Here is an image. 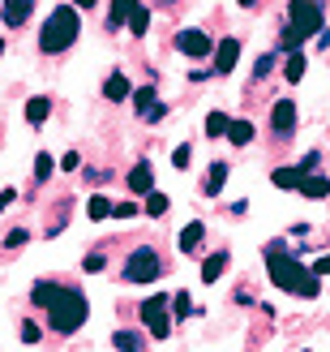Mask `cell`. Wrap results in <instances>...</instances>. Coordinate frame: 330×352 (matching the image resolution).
Instances as JSON below:
<instances>
[{
  "instance_id": "obj_1",
  "label": "cell",
  "mask_w": 330,
  "mask_h": 352,
  "mask_svg": "<svg viewBox=\"0 0 330 352\" xmlns=\"http://www.w3.org/2000/svg\"><path fill=\"white\" fill-rule=\"evenodd\" d=\"M30 301L47 309V322H51V331H60V336H73V331L86 322V296H82L78 288H60V284H34Z\"/></svg>"
},
{
  "instance_id": "obj_2",
  "label": "cell",
  "mask_w": 330,
  "mask_h": 352,
  "mask_svg": "<svg viewBox=\"0 0 330 352\" xmlns=\"http://www.w3.org/2000/svg\"><path fill=\"white\" fill-rule=\"evenodd\" d=\"M266 271H270V284L283 288V292H296V296H318L322 292L318 275L305 271L300 262L292 254H283V250H266Z\"/></svg>"
},
{
  "instance_id": "obj_3",
  "label": "cell",
  "mask_w": 330,
  "mask_h": 352,
  "mask_svg": "<svg viewBox=\"0 0 330 352\" xmlns=\"http://www.w3.org/2000/svg\"><path fill=\"white\" fill-rule=\"evenodd\" d=\"M326 26V13H322V0H292V9H287V30H283V39H279V47L287 52H296L309 34H318Z\"/></svg>"
},
{
  "instance_id": "obj_4",
  "label": "cell",
  "mask_w": 330,
  "mask_h": 352,
  "mask_svg": "<svg viewBox=\"0 0 330 352\" xmlns=\"http://www.w3.org/2000/svg\"><path fill=\"white\" fill-rule=\"evenodd\" d=\"M78 9H51V17L43 22V34H39V47L43 52H64L69 43H78Z\"/></svg>"
},
{
  "instance_id": "obj_5",
  "label": "cell",
  "mask_w": 330,
  "mask_h": 352,
  "mask_svg": "<svg viewBox=\"0 0 330 352\" xmlns=\"http://www.w3.org/2000/svg\"><path fill=\"white\" fill-rule=\"evenodd\" d=\"M163 262L154 250H133L129 262H125V284H150V279H159Z\"/></svg>"
},
{
  "instance_id": "obj_6",
  "label": "cell",
  "mask_w": 330,
  "mask_h": 352,
  "mask_svg": "<svg viewBox=\"0 0 330 352\" xmlns=\"http://www.w3.org/2000/svg\"><path fill=\"white\" fill-rule=\"evenodd\" d=\"M142 318H146L154 340H167L172 336V327H167V296H150V301L142 305Z\"/></svg>"
},
{
  "instance_id": "obj_7",
  "label": "cell",
  "mask_w": 330,
  "mask_h": 352,
  "mask_svg": "<svg viewBox=\"0 0 330 352\" xmlns=\"http://www.w3.org/2000/svg\"><path fill=\"white\" fill-rule=\"evenodd\" d=\"M176 47L185 52V56H193V60H202V56H211V52H215V43L206 39L202 30H180L176 34Z\"/></svg>"
},
{
  "instance_id": "obj_8",
  "label": "cell",
  "mask_w": 330,
  "mask_h": 352,
  "mask_svg": "<svg viewBox=\"0 0 330 352\" xmlns=\"http://www.w3.org/2000/svg\"><path fill=\"white\" fill-rule=\"evenodd\" d=\"M270 125H274V133H279V138H287L292 129H296V103L279 99V103H274V112H270Z\"/></svg>"
},
{
  "instance_id": "obj_9",
  "label": "cell",
  "mask_w": 330,
  "mask_h": 352,
  "mask_svg": "<svg viewBox=\"0 0 330 352\" xmlns=\"http://www.w3.org/2000/svg\"><path fill=\"white\" fill-rule=\"evenodd\" d=\"M236 60H240V39H223L215 47V74H232Z\"/></svg>"
},
{
  "instance_id": "obj_10",
  "label": "cell",
  "mask_w": 330,
  "mask_h": 352,
  "mask_svg": "<svg viewBox=\"0 0 330 352\" xmlns=\"http://www.w3.org/2000/svg\"><path fill=\"white\" fill-rule=\"evenodd\" d=\"M30 9H34V0H5V5H0V17H5L9 26H22L30 17Z\"/></svg>"
},
{
  "instance_id": "obj_11",
  "label": "cell",
  "mask_w": 330,
  "mask_h": 352,
  "mask_svg": "<svg viewBox=\"0 0 330 352\" xmlns=\"http://www.w3.org/2000/svg\"><path fill=\"white\" fill-rule=\"evenodd\" d=\"M129 193H154V168L150 164H137L129 172Z\"/></svg>"
},
{
  "instance_id": "obj_12",
  "label": "cell",
  "mask_w": 330,
  "mask_h": 352,
  "mask_svg": "<svg viewBox=\"0 0 330 352\" xmlns=\"http://www.w3.org/2000/svg\"><path fill=\"white\" fill-rule=\"evenodd\" d=\"M296 189L305 193V198H326V193H330V181H326L322 172H309V176H300Z\"/></svg>"
},
{
  "instance_id": "obj_13",
  "label": "cell",
  "mask_w": 330,
  "mask_h": 352,
  "mask_svg": "<svg viewBox=\"0 0 330 352\" xmlns=\"http://www.w3.org/2000/svg\"><path fill=\"white\" fill-rule=\"evenodd\" d=\"M223 185H228V164H211V172H206V181H202V189L211 193H223Z\"/></svg>"
},
{
  "instance_id": "obj_14",
  "label": "cell",
  "mask_w": 330,
  "mask_h": 352,
  "mask_svg": "<svg viewBox=\"0 0 330 352\" xmlns=\"http://www.w3.org/2000/svg\"><path fill=\"white\" fill-rule=\"evenodd\" d=\"M202 236H206V228H202V223L193 219V223H189L185 232H180V241H176V245H180V254H198V245H202Z\"/></svg>"
},
{
  "instance_id": "obj_15",
  "label": "cell",
  "mask_w": 330,
  "mask_h": 352,
  "mask_svg": "<svg viewBox=\"0 0 330 352\" xmlns=\"http://www.w3.org/2000/svg\"><path fill=\"white\" fill-rule=\"evenodd\" d=\"M253 120H232V125H228V138H232V146H249L253 142Z\"/></svg>"
},
{
  "instance_id": "obj_16",
  "label": "cell",
  "mask_w": 330,
  "mask_h": 352,
  "mask_svg": "<svg viewBox=\"0 0 330 352\" xmlns=\"http://www.w3.org/2000/svg\"><path fill=\"white\" fill-rule=\"evenodd\" d=\"M103 95H108L112 103H116V99H129V78H125V74H112L108 82H103Z\"/></svg>"
},
{
  "instance_id": "obj_17",
  "label": "cell",
  "mask_w": 330,
  "mask_h": 352,
  "mask_svg": "<svg viewBox=\"0 0 330 352\" xmlns=\"http://www.w3.org/2000/svg\"><path fill=\"white\" fill-rule=\"evenodd\" d=\"M223 267H228V254H215L202 262V284H215V279L223 275Z\"/></svg>"
},
{
  "instance_id": "obj_18",
  "label": "cell",
  "mask_w": 330,
  "mask_h": 352,
  "mask_svg": "<svg viewBox=\"0 0 330 352\" xmlns=\"http://www.w3.org/2000/svg\"><path fill=\"white\" fill-rule=\"evenodd\" d=\"M300 168H274V176H270V181H274V189H296L300 185Z\"/></svg>"
},
{
  "instance_id": "obj_19",
  "label": "cell",
  "mask_w": 330,
  "mask_h": 352,
  "mask_svg": "<svg viewBox=\"0 0 330 352\" xmlns=\"http://www.w3.org/2000/svg\"><path fill=\"white\" fill-rule=\"evenodd\" d=\"M133 5H137V0H112V13H108V26L116 30L120 22H129V13H133Z\"/></svg>"
},
{
  "instance_id": "obj_20",
  "label": "cell",
  "mask_w": 330,
  "mask_h": 352,
  "mask_svg": "<svg viewBox=\"0 0 330 352\" xmlns=\"http://www.w3.org/2000/svg\"><path fill=\"white\" fill-rule=\"evenodd\" d=\"M112 348H120V352H142V336H133V331H116Z\"/></svg>"
},
{
  "instance_id": "obj_21",
  "label": "cell",
  "mask_w": 330,
  "mask_h": 352,
  "mask_svg": "<svg viewBox=\"0 0 330 352\" xmlns=\"http://www.w3.org/2000/svg\"><path fill=\"white\" fill-rule=\"evenodd\" d=\"M47 112H51V103H47V99H30V103H26V120H30V125H43Z\"/></svg>"
},
{
  "instance_id": "obj_22",
  "label": "cell",
  "mask_w": 330,
  "mask_h": 352,
  "mask_svg": "<svg viewBox=\"0 0 330 352\" xmlns=\"http://www.w3.org/2000/svg\"><path fill=\"white\" fill-rule=\"evenodd\" d=\"M283 78H287V82H300V78H305V56H300V52H292V56H287Z\"/></svg>"
},
{
  "instance_id": "obj_23",
  "label": "cell",
  "mask_w": 330,
  "mask_h": 352,
  "mask_svg": "<svg viewBox=\"0 0 330 352\" xmlns=\"http://www.w3.org/2000/svg\"><path fill=\"white\" fill-rule=\"evenodd\" d=\"M228 125H232V120H228V112H211V116H206V133H211V138L228 133Z\"/></svg>"
},
{
  "instance_id": "obj_24",
  "label": "cell",
  "mask_w": 330,
  "mask_h": 352,
  "mask_svg": "<svg viewBox=\"0 0 330 352\" xmlns=\"http://www.w3.org/2000/svg\"><path fill=\"white\" fill-rule=\"evenodd\" d=\"M86 210H91V219H108V215H112V202L103 198V193H95V198L86 202Z\"/></svg>"
},
{
  "instance_id": "obj_25",
  "label": "cell",
  "mask_w": 330,
  "mask_h": 352,
  "mask_svg": "<svg viewBox=\"0 0 330 352\" xmlns=\"http://www.w3.org/2000/svg\"><path fill=\"white\" fill-rule=\"evenodd\" d=\"M146 26H150V13H146L142 5H133V13H129V30H133V34H146Z\"/></svg>"
},
{
  "instance_id": "obj_26",
  "label": "cell",
  "mask_w": 330,
  "mask_h": 352,
  "mask_svg": "<svg viewBox=\"0 0 330 352\" xmlns=\"http://www.w3.org/2000/svg\"><path fill=\"white\" fill-rule=\"evenodd\" d=\"M146 215H150V219L167 215V198H163V193H146Z\"/></svg>"
},
{
  "instance_id": "obj_27",
  "label": "cell",
  "mask_w": 330,
  "mask_h": 352,
  "mask_svg": "<svg viewBox=\"0 0 330 352\" xmlns=\"http://www.w3.org/2000/svg\"><path fill=\"white\" fill-rule=\"evenodd\" d=\"M51 172H56V160H51L47 151H43V155H34V176H39V181H47Z\"/></svg>"
},
{
  "instance_id": "obj_28",
  "label": "cell",
  "mask_w": 330,
  "mask_h": 352,
  "mask_svg": "<svg viewBox=\"0 0 330 352\" xmlns=\"http://www.w3.org/2000/svg\"><path fill=\"white\" fill-rule=\"evenodd\" d=\"M133 103H137V112H150V108H154V91H150V86L133 91Z\"/></svg>"
},
{
  "instance_id": "obj_29",
  "label": "cell",
  "mask_w": 330,
  "mask_h": 352,
  "mask_svg": "<svg viewBox=\"0 0 330 352\" xmlns=\"http://www.w3.org/2000/svg\"><path fill=\"white\" fill-rule=\"evenodd\" d=\"M172 309H176V318H185V314L193 309V301H189L185 292H176V296H172Z\"/></svg>"
},
{
  "instance_id": "obj_30",
  "label": "cell",
  "mask_w": 330,
  "mask_h": 352,
  "mask_svg": "<svg viewBox=\"0 0 330 352\" xmlns=\"http://www.w3.org/2000/svg\"><path fill=\"white\" fill-rule=\"evenodd\" d=\"M112 215H116V219H133L137 206H133V202H120V206H112Z\"/></svg>"
},
{
  "instance_id": "obj_31",
  "label": "cell",
  "mask_w": 330,
  "mask_h": 352,
  "mask_svg": "<svg viewBox=\"0 0 330 352\" xmlns=\"http://www.w3.org/2000/svg\"><path fill=\"white\" fill-rule=\"evenodd\" d=\"M189 160H193V155H189V146H176V151H172V164H176V168H189Z\"/></svg>"
},
{
  "instance_id": "obj_32",
  "label": "cell",
  "mask_w": 330,
  "mask_h": 352,
  "mask_svg": "<svg viewBox=\"0 0 330 352\" xmlns=\"http://www.w3.org/2000/svg\"><path fill=\"white\" fill-rule=\"evenodd\" d=\"M22 340L26 344H39V322H22Z\"/></svg>"
},
{
  "instance_id": "obj_33",
  "label": "cell",
  "mask_w": 330,
  "mask_h": 352,
  "mask_svg": "<svg viewBox=\"0 0 330 352\" xmlns=\"http://www.w3.org/2000/svg\"><path fill=\"white\" fill-rule=\"evenodd\" d=\"M318 164H322V155H318V151H309V155H305V164H300V172L309 176V172H314Z\"/></svg>"
},
{
  "instance_id": "obj_34",
  "label": "cell",
  "mask_w": 330,
  "mask_h": 352,
  "mask_svg": "<svg viewBox=\"0 0 330 352\" xmlns=\"http://www.w3.org/2000/svg\"><path fill=\"white\" fill-rule=\"evenodd\" d=\"M103 267H108V258H103V254H91V258H86V271H103Z\"/></svg>"
},
{
  "instance_id": "obj_35",
  "label": "cell",
  "mask_w": 330,
  "mask_h": 352,
  "mask_svg": "<svg viewBox=\"0 0 330 352\" xmlns=\"http://www.w3.org/2000/svg\"><path fill=\"white\" fill-rule=\"evenodd\" d=\"M78 164H82V160H78V151H69L64 160H60V168H64V172H78Z\"/></svg>"
},
{
  "instance_id": "obj_36",
  "label": "cell",
  "mask_w": 330,
  "mask_h": 352,
  "mask_svg": "<svg viewBox=\"0 0 330 352\" xmlns=\"http://www.w3.org/2000/svg\"><path fill=\"white\" fill-rule=\"evenodd\" d=\"M163 112H167V108H163V103H154V108H150V112H142V116H146V120H150V125H154V120H163Z\"/></svg>"
},
{
  "instance_id": "obj_37",
  "label": "cell",
  "mask_w": 330,
  "mask_h": 352,
  "mask_svg": "<svg viewBox=\"0 0 330 352\" xmlns=\"http://www.w3.org/2000/svg\"><path fill=\"white\" fill-rule=\"evenodd\" d=\"M9 245H26V232H22V228H17V232H9V236H5V250H9Z\"/></svg>"
},
{
  "instance_id": "obj_38",
  "label": "cell",
  "mask_w": 330,
  "mask_h": 352,
  "mask_svg": "<svg viewBox=\"0 0 330 352\" xmlns=\"http://www.w3.org/2000/svg\"><path fill=\"white\" fill-rule=\"evenodd\" d=\"M13 198H17L13 189H5V193H0V210H9V206H13Z\"/></svg>"
},
{
  "instance_id": "obj_39",
  "label": "cell",
  "mask_w": 330,
  "mask_h": 352,
  "mask_svg": "<svg viewBox=\"0 0 330 352\" xmlns=\"http://www.w3.org/2000/svg\"><path fill=\"white\" fill-rule=\"evenodd\" d=\"M314 275H330V254H326V258H318V271H314Z\"/></svg>"
},
{
  "instance_id": "obj_40",
  "label": "cell",
  "mask_w": 330,
  "mask_h": 352,
  "mask_svg": "<svg viewBox=\"0 0 330 352\" xmlns=\"http://www.w3.org/2000/svg\"><path fill=\"white\" fill-rule=\"evenodd\" d=\"M73 5H82V9H95V0H73Z\"/></svg>"
},
{
  "instance_id": "obj_41",
  "label": "cell",
  "mask_w": 330,
  "mask_h": 352,
  "mask_svg": "<svg viewBox=\"0 0 330 352\" xmlns=\"http://www.w3.org/2000/svg\"><path fill=\"white\" fill-rule=\"evenodd\" d=\"M0 56H5V39H0Z\"/></svg>"
},
{
  "instance_id": "obj_42",
  "label": "cell",
  "mask_w": 330,
  "mask_h": 352,
  "mask_svg": "<svg viewBox=\"0 0 330 352\" xmlns=\"http://www.w3.org/2000/svg\"><path fill=\"white\" fill-rule=\"evenodd\" d=\"M240 5H245V9H249V5H253V0H240Z\"/></svg>"
}]
</instances>
